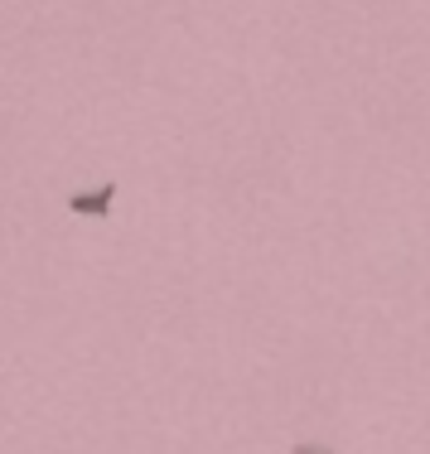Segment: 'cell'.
Here are the masks:
<instances>
[{"label": "cell", "mask_w": 430, "mask_h": 454, "mask_svg": "<svg viewBox=\"0 0 430 454\" xmlns=\"http://www.w3.org/2000/svg\"><path fill=\"white\" fill-rule=\"evenodd\" d=\"M112 199H116V184H97L92 193H73V199H68V213L102 218V213H112Z\"/></svg>", "instance_id": "cell-1"}, {"label": "cell", "mask_w": 430, "mask_h": 454, "mask_svg": "<svg viewBox=\"0 0 430 454\" xmlns=\"http://www.w3.org/2000/svg\"><path fill=\"white\" fill-rule=\"evenodd\" d=\"M290 454H334V450H329V445H295Z\"/></svg>", "instance_id": "cell-2"}]
</instances>
